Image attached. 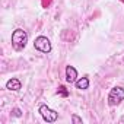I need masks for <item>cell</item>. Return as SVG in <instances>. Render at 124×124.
I'll use <instances>...</instances> for the list:
<instances>
[{
	"label": "cell",
	"mask_w": 124,
	"mask_h": 124,
	"mask_svg": "<svg viewBox=\"0 0 124 124\" xmlns=\"http://www.w3.org/2000/svg\"><path fill=\"white\" fill-rule=\"evenodd\" d=\"M13 115H15V117H21V115H22L21 109H19V108H15V109H13Z\"/></svg>",
	"instance_id": "10"
},
{
	"label": "cell",
	"mask_w": 124,
	"mask_h": 124,
	"mask_svg": "<svg viewBox=\"0 0 124 124\" xmlns=\"http://www.w3.org/2000/svg\"><path fill=\"white\" fill-rule=\"evenodd\" d=\"M26 42H28V34L26 31L18 28L13 31L12 34V47L16 50V51H21L26 47Z\"/></svg>",
	"instance_id": "1"
},
{
	"label": "cell",
	"mask_w": 124,
	"mask_h": 124,
	"mask_svg": "<svg viewBox=\"0 0 124 124\" xmlns=\"http://www.w3.org/2000/svg\"><path fill=\"white\" fill-rule=\"evenodd\" d=\"M34 47L35 50H38L39 53H44V54H48L51 51V42L47 37H37L35 41H34Z\"/></svg>",
	"instance_id": "4"
},
{
	"label": "cell",
	"mask_w": 124,
	"mask_h": 124,
	"mask_svg": "<svg viewBox=\"0 0 124 124\" xmlns=\"http://www.w3.org/2000/svg\"><path fill=\"white\" fill-rule=\"evenodd\" d=\"M66 80H67V83H75L78 80V70L73 66L66 67Z\"/></svg>",
	"instance_id": "5"
},
{
	"label": "cell",
	"mask_w": 124,
	"mask_h": 124,
	"mask_svg": "<svg viewBox=\"0 0 124 124\" xmlns=\"http://www.w3.org/2000/svg\"><path fill=\"white\" fill-rule=\"evenodd\" d=\"M38 112L41 114V117H42L44 121H47V123H54V121L58 120V112L54 111V109H51V108H50L48 105H45V104H41V105H39Z\"/></svg>",
	"instance_id": "3"
},
{
	"label": "cell",
	"mask_w": 124,
	"mask_h": 124,
	"mask_svg": "<svg viewBox=\"0 0 124 124\" xmlns=\"http://www.w3.org/2000/svg\"><path fill=\"white\" fill-rule=\"evenodd\" d=\"M75 85H76L78 89L86 91V89L89 88V79H88V78H80V79H78V80L75 82Z\"/></svg>",
	"instance_id": "7"
},
{
	"label": "cell",
	"mask_w": 124,
	"mask_h": 124,
	"mask_svg": "<svg viewBox=\"0 0 124 124\" xmlns=\"http://www.w3.org/2000/svg\"><path fill=\"white\" fill-rule=\"evenodd\" d=\"M57 93H58V95H61V96H69V92H67V89H66L64 86H58Z\"/></svg>",
	"instance_id": "8"
},
{
	"label": "cell",
	"mask_w": 124,
	"mask_h": 124,
	"mask_svg": "<svg viewBox=\"0 0 124 124\" xmlns=\"http://www.w3.org/2000/svg\"><path fill=\"white\" fill-rule=\"evenodd\" d=\"M72 123H75V124H78V123H79V124H82V118H80V117H78L76 114H73V115H72Z\"/></svg>",
	"instance_id": "9"
},
{
	"label": "cell",
	"mask_w": 124,
	"mask_h": 124,
	"mask_svg": "<svg viewBox=\"0 0 124 124\" xmlns=\"http://www.w3.org/2000/svg\"><path fill=\"white\" fill-rule=\"evenodd\" d=\"M21 88H22V83L16 78H12L6 82V89H9V91H19Z\"/></svg>",
	"instance_id": "6"
},
{
	"label": "cell",
	"mask_w": 124,
	"mask_h": 124,
	"mask_svg": "<svg viewBox=\"0 0 124 124\" xmlns=\"http://www.w3.org/2000/svg\"><path fill=\"white\" fill-rule=\"evenodd\" d=\"M121 101H124V88H121V86L112 88L109 91V93H108V105L109 107H115Z\"/></svg>",
	"instance_id": "2"
}]
</instances>
